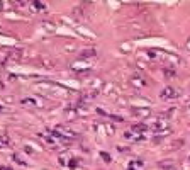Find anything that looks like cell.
Here are the masks:
<instances>
[{"mask_svg": "<svg viewBox=\"0 0 190 170\" xmlns=\"http://www.w3.org/2000/svg\"><path fill=\"white\" fill-rule=\"evenodd\" d=\"M102 158H104V160H105V162H110V156H109V155H107V153H102Z\"/></svg>", "mask_w": 190, "mask_h": 170, "instance_id": "cell-6", "label": "cell"}, {"mask_svg": "<svg viewBox=\"0 0 190 170\" xmlns=\"http://www.w3.org/2000/svg\"><path fill=\"white\" fill-rule=\"evenodd\" d=\"M12 158H14V160H15V162H17V163H20V165H26V163H24V162H22V160H20L19 156H17V155H14V156H12Z\"/></svg>", "mask_w": 190, "mask_h": 170, "instance_id": "cell-5", "label": "cell"}, {"mask_svg": "<svg viewBox=\"0 0 190 170\" xmlns=\"http://www.w3.org/2000/svg\"><path fill=\"white\" fill-rule=\"evenodd\" d=\"M0 170H12V169H9V167H0Z\"/></svg>", "mask_w": 190, "mask_h": 170, "instance_id": "cell-7", "label": "cell"}, {"mask_svg": "<svg viewBox=\"0 0 190 170\" xmlns=\"http://www.w3.org/2000/svg\"><path fill=\"white\" fill-rule=\"evenodd\" d=\"M133 83H137L136 87H144V82H143V80H139V78H137V80L134 78V80H133Z\"/></svg>", "mask_w": 190, "mask_h": 170, "instance_id": "cell-4", "label": "cell"}, {"mask_svg": "<svg viewBox=\"0 0 190 170\" xmlns=\"http://www.w3.org/2000/svg\"><path fill=\"white\" fill-rule=\"evenodd\" d=\"M180 95V92L177 90V89H173V87H165L161 92H160V97L163 99V100H170V99H177Z\"/></svg>", "mask_w": 190, "mask_h": 170, "instance_id": "cell-1", "label": "cell"}, {"mask_svg": "<svg viewBox=\"0 0 190 170\" xmlns=\"http://www.w3.org/2000/svg\"><path fill=\"white\" fill-rule=\"evenodd\" d=\"M0 141H2V145H9V143H10L7 134H2V136H0Z\"/></svg>", "mask_w": 190, "mask_h": 170, "instance_id": "cell-3", "label": "cell"}, {"mask_svg": "<svg viewBox=\"0 0 190 170\" xmlns=\"http://www.w3.org/2000/svg\"><path fill=\"white\" fill-rule=\"evenodd\" d=\"M146 129H148V128H146V124H134V126H133V131L134 133H144Z\"/></svg>", "mask_w": 190, "mask_h": 170, "instance_id": "cell-2", "label": "cell"}]
</instances>
